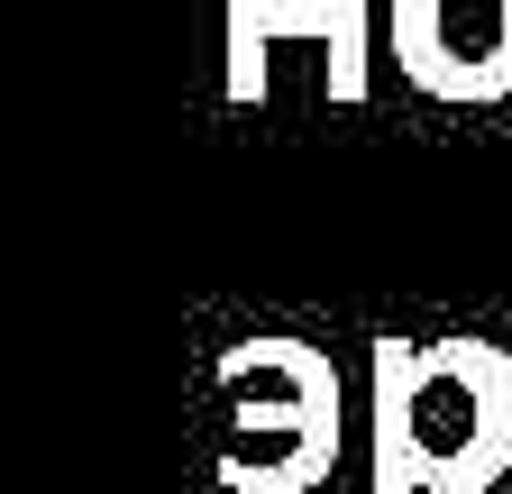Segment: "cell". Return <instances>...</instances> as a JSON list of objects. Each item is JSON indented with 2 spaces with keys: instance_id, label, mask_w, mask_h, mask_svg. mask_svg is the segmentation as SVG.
Wrapping results in <instances>:
<instances>
[{
  "instance_id": "1",
  "label": "cell",
  "mask_w": 512,
  "mask_h": 494,
  "mask_svg": "<svg viewBox=\"0 0 512 494\" xmlns=\"http://www.w3.org/2000/svg\"><path fill=\"white\" fill-rule=\"evenodd\" d=\"M503 458H512V366L494 348L384 357V494H403V476L476 494L503 476Z\"/></svg>"
},
{
  "instance_id": "2",
  "label": "cell",
  "mask_w": 512,
  "mask_h": 494,
  "mask_svg": "<svg viewBox=\"0 0 512 494\" xmlns=\"http://www.w3.org/2000/svg\"><path fill=\"white\" fill-rule=\"evenodd\" d=\"M403 46L439 92H512V0H412Z\"/></svg>"
}]
</instances>
